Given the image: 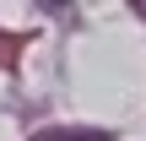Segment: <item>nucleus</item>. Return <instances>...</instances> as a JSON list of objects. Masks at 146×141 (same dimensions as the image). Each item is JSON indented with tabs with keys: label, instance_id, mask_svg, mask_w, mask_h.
Segmentation results:
<instances>
[{
	"label": "nucleus",
	"instance_id": "nucleus-2",
	"mask_svg": "<svg viewBox=\"0 0 146 141\" xmlns=\"http://www.w3.org/2000/svg\"><path fill=\"white\" fill-rule=\"evenodd\" d=\"M38 5H43V11H65L70 0H38Z\"/></svg>",
	"mask_w": 146,
	"mask_h": 141
},
{
	"label": "nucleus",
	"instance_id": "nucleus-3",
	"mask_svg": "<svg viewBox=\"0 0 146 141\" xmlns=\"http://www.w3.org/2000/svg\"><path fill=\"white\" fill-rule=\"evenodd\" d=\"M130 5H135V11H141V16H146V0H130Z\"/></svg>",
	"mask_w": 146,
	"mask_h": 141
},
{
	"label": "nucleus",
	"instance_id": "nucleus-1",
	"mask_svg": "<svg viewBox=\"0 0 146 141\" xmlns=\"http://www.w3.org/2000/svg\"><path fill=\"white\" fill-rule=\"evenodd\" d=\"M33 141H114V130H43Z\"/></svg>",
	"mask_w": 146,
	"mask_h": 141
}]
</instances>
